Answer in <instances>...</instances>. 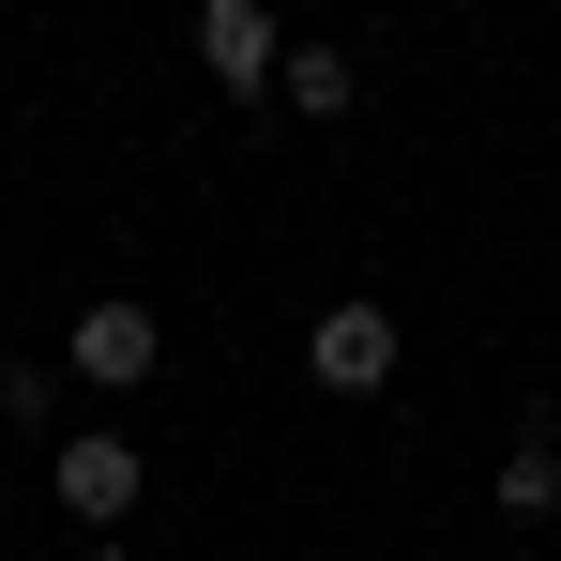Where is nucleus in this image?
Instances as JSON below:
<instances>
[{
  "mask_svg": "<svg viewBox=\"0 0 561 561\" xmlns=\"http://www.w3.org/2000/svg\"><path fill=\"white\" fill-rule=\"evenodd\" d=\"M61 365L92 379V394H137V379L168 365V319H152L137 288H106V304H77V334H61Z\"/></svg>",
  "mask_w": 561,
  "mask_h": 561,
  "instance_id": "obj_2",
  "label": "nucleus"
},
{
  "mask_svg": "<svg viewBox=\"0 0 561 561\" xmlns=\"http://www.w3.org/2000/svg\"><path fill=\"white\" fill-rule=\"evenodd\" d=\"M77 561H137V547H122V531H92V547H77Z\"/></svg>",
  "mask_w": 561,
  "mask_h": 561,
  "instance_id": "obj_7",
  "label": "nucleus"
},
{
  "mask_svg": "<svg viewBox=\"0 0 561 561\" xmlns=\"http://www.w3.org/2000/svg\"><path fill=\"white\" fill-rule=\"evenodd\" d=\"M46 485H61V516H77V531H122V516H137V485H152V456H137L122 425H77Z\"/></svg>",
  "mask_w": 561,
  "mask_h": 561,
  "instance_id": "obj_3",
  "label": "nucleus"
},
{
  "mask_svg": "<svg viewBox=\"0 0 561 561\" xmlns=\"http://www.w3.org/2000/svg\"><path fill=\"white\" fill-rule=\"evenodd\" d=\"M288 106H304V122H350V106H365V61H350V46H288V77H274Z\"/></svg>",
  "mask_w": 561,
  "mask_h": 561,
  "instance_id": "obj_5",
  "label": "nucleus"
},
{
  "mask_svg": "<svg viewBox=\"0 0 561 561\" xmlns=\"http://www.w3.org/2000/svg\"><path fill=\"white\" fill-rule=\"evenodd\" d=\"M197 77H213V92H274V77H288L274 0H197Z\"/></svg>",
  "mask_w": 561,
  "mask_h": 561,
  "instance_id": "obj_4",
  "label": "nucleus"
},
{
  "mask_svg": "<svg viewBox=\"0 0 561 561\" xmlns=\"http://www.w3.org/2000/svg\"><path fill=\"white\" fill-rule=\"evenodd\" d=\"M547 501H561V440H547V425H531V440L501 456V516H547Z\"/></svg>",
  "mask_w": 561,
  "mask_h": 561,
  "instance_id": "obj_6",
  "label": "nucleus"
},
{
  "mask_svg": "<svg viewBox=\"0 0 561 561\" xmlns=\"http://www.w3.org/2000/svg\"><path fill=\"white\" fill-rule=\"evenodd\" d=\"M394 365H410V334H394V304H365V288L304 319V379H319V394H379Z\"/></svg>",
  "mask_w": 561,
  "mask_h": 561,
  "instance_id": "obj_1",
  "label": "nucleus"
}]
</instances>
